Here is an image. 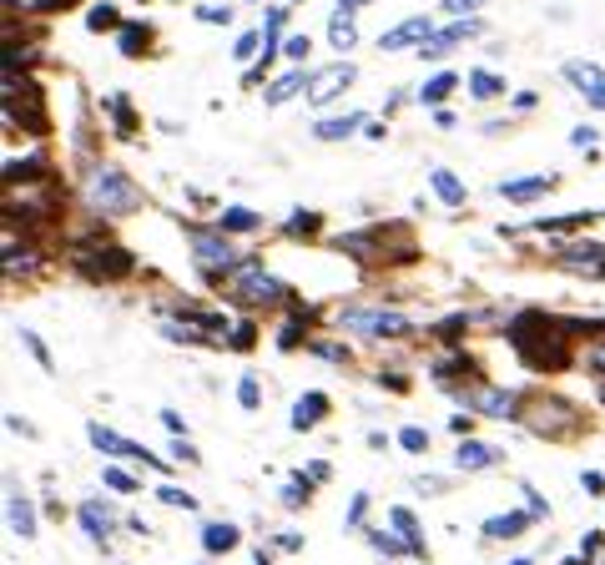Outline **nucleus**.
Returning <instances> with one entry per match:
<instances>
[{"label":"nucleus","mask_w":605,"mask_h":565,"mask_svg":"<svg viewBox=\"0 0 605 565\" xmlns=\"http://www.w3.org/2000/svg\"><path fill=\"white\" fill-rule=\"evenodd\" d=\"M580 323H566V318L545 314V308H520L510 318V349L520 354V364L535 368V374H560L570 364V333Z\"/></svg>","instance_id":"f257e3e1"},{"label":"nucleus","mask_w":605,"mask_h":565,"mask_svg":"<svg viewBox=\"0 0 605 565\" xmlns=\"http://www.w3.org/2000/svg\"><path fill=\"white\" fill-rule=\"evenodd\" d=\"M81 198H86V208H92L96 217H106V223H111V217H132V212H142V187H137L117 162H96V167L86 172Z\"/></svg>","instance_id":"f03ea898"},{"label":"nucleus","mask_w":605,"mask_h":565,"mask_svg":"<svg viewBox=\"0 0 605 565\" xmlns=\"http://www.w3.org/2000/svg\"><path fill=\"white\" fill-rule=\"evenodd\" d=\"M333 248L358 258L364 268H383V263H408L414 258V237H408L404 223H379V227H364V233L333 237Z\"/></svg>","instance_id":"7ed1b4c3"},{"label":"nucleus","mask_w":605,"mask_h":565,"mask_svg":"<svg viewBox=\"0 0 605 565\" xmlns=\"http://www.w3.org/2000/svg\"><path fill=\"white\" fill-rule=\"evenodd\" d=\"M217 289H223L227 303H237V308H252V314H268V308H277V303L293 298L288 283H283L277 273H268L263 263H252V258L237 268V273H227Z\"/></svg>","instance_id":"20e7f679"},{"label":"nucleus","mask_w":605,"mask_h":565,"mask_svg":"<svg viewBox=\"0 0 605 565\" xmlns=\"http://www.w3.org/2000/svg\"><path fill=\"white\" fill-rule=\"evenodd\" d=\"M520 424H525L530 434H539V439H576V434L585 429L580 409L560 395H530L525 409H520Z\"/></svg>","instance_id":"39448f33"},{"label":"nucleus","mask_w":605,"mask_h":565,"mask_svg":"<svg viewBox=\"0 0 605 565\" xmlns=\"http://www.w3.org/2000/svg\"><path fill=\"white\" fill-rule=\"evenodd\" d=\"M187 248H192V263H198V273L207 283H223L227 273H237V268L248 263L223 227H187Z\"/></svg>","instance_id":"423d86ee"},{"label":"nucleus","mask_w":605,"mask_h":565,"mask_svg":"<svg viewBox=\"0 0 605 565\" xmlns=\"http://www.w3.org/2000/svg\"><path fill=\"white\" fill-rule=\"evenodd\" d=\"M71 263H76V273L96 278V283H117V278H127L137 268L132 252H121L117 243H111V233H102V227H92V237L71 252Z\"/></svg>","instance_id":"0eeeda50"},{"label":"nucleus","mask_w":605,"mask_h":565,"mask_svg":"<svg viewBox=\"0 0 605 565\" xmlns=\"http://www.w3.org/2000/svg\"><path fill=\"white\" fill-rule=\"evenodd\" d=\"M339 329L343 333H358V339H408L414 333V323H408L399 308H379V303H354V308H343L339 314Z\"/></svg>","instance_id":"6e6552de"},{"label":"nucleus","mask_w":605,"mask_h":565,"mask_svg":"<svg viewBox=\"0 0 605 565\" xmlns=\"http://www.w3.org/2000/svg\"><path fill=\"white\" fill-rule=\"evenodd\" d=\"M5 117H11V127H26L31 137L51 132V117H46V106H40L36 81H21V76H11V71H5Z\"/></svg>","instance_id":"1a4fd4ad"},{"label":"nucleus","mask_w":605,"mask_h":565,"mask_svg":"<svg viewBox=\"0 0 605 565\" xmlns=\"http://www.w3.org/2000/svg\"><path fill=\"white\" fill-rule=\"evenodd\" d=\"M86 439H92V449H102L106 460H137V464H152L157 474H167L171 464L167 460H157L146 445H137V439H127V434H117V429H106V424H86Z\"/></svg>","instance_id":"9d476101"},{"label":"nucleus","mask_w":605,"mask_h":565,"mask_svg":"<svg viewBox=\"0 0 605 565\" xmlns=\"http://www.w3.org/2000/svg\"><path fill=\"white\" fill-rule=\"evenodd\" d=\"M358 81V67L354 61H333V67H323V71H313L308 76V92H302V102H308V111H323L329 102H339L348 86Z\"/></svg>","instance_id":"9b49d317"},{"label":"nucleus","mask_w":605,"mask_h":565,"mask_svg":"<svg viewBox=\"0 0 605 565\" xmlns=\"http://www.w3.org/2000/svg\"><path fill=\"white\" fill-rule=\"evenodd\" d=\"M454 399L460 404H470L474 414H489V420H520V409H525V399L514 395V389H454Z\"/></svg>","instance_id":"f8f14e48"},{"label":"nucleus","mask_w":605,"mask_h":565,"mask_svg":"<svg viewBox=\"0 0 605 565\" xmlns=\"http://www.w3.org/2000/svg\"><path fill=\"white\" fill-rule=\"evenodd\" d=\"M474 36H485V21L479 15H464V21H449L444 31H435V36L419 46V56L424 61H439V56H449L454 46H464V40H474Z\"/></svg>","instance_id":"ddd939ff"},{"label":"nucleus","mask_w":605,"mask_h":565,"mask_svg":"<svg viewBox=\"0 0 605 565\" xmlns=\"http://www.w3.org/2000/svg\"><path fill=\"white\" fill-rule=\"evenodd\" d=\"M560 76L570 81V86H576L580 96H585V106H591V111H605V67L601 61H566V71H560Z\"/></svg>","instance_id":"4468645a"},{"label":"nucleus","mask_w":605,"mask_h":565,"mask_svg":"<svg viewBox=\"0 0 605 565\" xmlns=\"http://www.w3.org/2000/svg\"><path fill=\"white\" fill-rule=\"evenodd\" d=\"M435 31H439V26L429 21V15H408V21H399L394 31H383V36H379V51H383V56H394V51H419V46L435 36Z\"/></svg>","instance_id":"2eb2a0df"},{"label":"nucleus","mask_w":605,"mask_h":565,"mask_svg":"<svg viewBox=\"0 0 605 565\" xmlns=\"http://www.w3.org/2000/svg\"><path fill=\"white\" fill-rule=\"evenodd\" d=\"M5 526L15 540H36V505H31V495H21L15 480H5Z\"/></svg>","instance_id":"dca6fc26"},{"label":"nucleus","mask_w":605,"mask_h":565,"mask_svg":"<svg viewBox=\"0 0 605 565\" xmlns=\"http://www.w3.org/2000/svg\"><path fill=\"white\" fill-rule=\"evenodd\" d=\"M81 530L96 540V545H106V540L117 535V510L106 505V499H81V510H76Z\"/></svg>","instance_id":"f3484780"},{"label":"nucleus","mask_w":605,"mask_h":565,"mask_svg":"<svg viewBox=\"0 0 605 565\" xmlns=\"http://www.w3.org/2000/svg\"><path fill=\"white\" fill-rule=\"evenodd\" d=\"M505 455L495 445H485V439H460V449H454V470L460 474H479V470H495V464H500Z\"/></svg>","instance_id":"a211bd4d"},{"label":"nucleus","mask_w":605,"mask_h":565,"mask_svg":"<svg viewBox=\"0 0 605 565\" xmlns=\"http://www.w3.org/2000/svg\"><path fill=\"white\" fill-rule=\"evenodd\" d=\"M550 187H555V177H505L495 192H500L505 202H514V208H530V202H539Z\"/></svg>","instance_id":"6ab92c4d"},{"label":"nucleus","mask_w":605,"mask_h":565,"mask_svg":"<svg viewBox=\"0 0 605 565\" xmlns=\"http://www.w3.org/2000/svg\"><path fill=\"white\" fill-rule=\"evenodd\" d=\"M389 530L404 540L414 561H424V555H429V545H424V530H419V515L408 510V505H394V510H389Z\"/></svg>","instance_id":"aec40b11"},{"label":"nucleus","mask_w":605,"mask_h":565,"mask_svg":"<svg viewBox=\"0 0 605 565\" xmlns=\"http://www.w3.org/2000/svg\"><path fill=\"white\" fill-rule=\"evenodd\" d=\"M323 414H329V395H323V389H308V395H298V404H293V414H288L293 434H308L313 424H323Z\"/></svg>","instance_id":"412c9836"},{"label":"nucleus","mask_w":605,"mask_h":565,"mask_svg":"<svg viewBox=\"0 0 605 565\" xmlns=\"http://www.w3.org/2000/svg\"><path fill=\"white\" fill-rule=\"evenodd\" d=\"M530 520L535 515L530 510H505V515H489L485 520V540H514V535H525Z\"/></svg>","instance_id":"4be33fe9"},{"label":"nucleus","mask_w":605,"mask_h":565,"mask_svg":"<svg viewBox=\"0 0 605 565\" xmlns=\"http://www.w3.org/2000/svg\"><path fill=\"white\" fill-rule=\"evenodd\" d=\"M308 76H313V71H283V76H277L273 86H268V92H263V106H268V111H273V106L293 102V96H298V92H308Z\"/></svg>","instance_id":"5701e85b"},{"label":"nucleus","mask_w":605,"mask_h":565,"mask_svg":"<svg viewBox=\"0 0 605 565\" xmlns=\"http://www.w3.org/2000/svg\"><path fill=\"white\" fill-rule=\"evenodd\" d=\"M429 192H435L444 208H464V198H470V192H464V183L449 167H429Z\"/></svg>","instance_id":"b1692460"},{"label":"nucleus","mask_w":605,"mask_h":565,"mask_svg":"<svg viewBox=\"0 0 605 565\" xmlns=\"http://www.w3.org/2000/svg\"><path fill=\"white\" fill-rule=\"evenodd\" d=\"M369 121H364V111H348V117H333V121H318L313 127V137L318 142H343V137H354V132H364Z\"/></svg>","instance_id":"393cba45"},{"label":"nucleus","mask_w":605,"mask_h":565,"mask_svg":"<svg viewBox=\"0 0 605 565\" xmlns=\"http://www.w3.org/2000/svg\"><path fill=\"white\" fill-rule=\"evenodd\" d=\"M237 526H227V520H212V526H202V551L207 555H227L237 545Z\"/></svg>","instance_id":"a878e982"},{"label":"nucleus","mask_w":605,"mask_h":565,"mask_svg":"<svg viewBox=\"0 0 605 565\" xmlns=\"http://www.w3.org/2000/svg\"><path fill=\"white\" fill-rule=\"evenodd\" d=\"M329 40H333V51H354V46H358V21H354V11H333Z\"/></svg>","instance_id":"bb28decb"},{"label":"nucleus","mask_w":605,"mask_h":565,"mask_svg":"<svg viewBox=\"0 0 605 565\" xmlns=\"http://www.w3.org/2000/svg\"><path fill=\"white\" fill-rule=\"evenodd\" d=\"M106 117H111L117 137H137V111H132V102H127L121 92H111V96H106Z\"/></svg>","instance_id":"cd10ccee"},{"label":"nucleus","mask_w":605,"mask_h":565,"mask_svg":"<svg viewBox=\"0 0 605 565\" xmlns=\"http://www.w3.org/2000/svg\"><path fill=\"white\" fill-rule=\"evenodd\" d=\"M217 227H223L227 237H233V233H258L263 217H258L252 208H223V212H217Z\"/></svg>","instance_id":"c85d7f7f"},{"label":"nucleus","mask_w":605,"mask_h":565,"mask_svg":"<svg viewBox=\"0 0 605 565\" xmlns=\"http://www.w3.org/2000/svg\"><path fill=\"white\" fill-rule=\"evenodd\" d=\"M454 86H460V71H435V76L419 86V102L424 106H439L449 92H454Z\"/></svg>","instance_id":"c756f323"},{"label":"nucleus","mask_w":605,"mask_h":565,"mask_svg":"<svg viewBox=\"0 0 605 565\" xmlns=\"http://www.w3.org/2000/svg\"><path fill=\"white\" fill-rule=\"evenodd\" d=\"M117 46H121V56H142L146 46H152V26H142V21L121 26V31H117Z\"/></svg>","instance_id":"7c9ffc66"},{"label":"nucleus","mask_w":605,"mask_h":565,"mask_svg":"<svg viewBox=\"0 0 605 565\" xmlns=\"http://www.w3.org/2000/svg\"><path fill=\"white\" fill-rule=\"evenodd\" d=\"M500 92H505V81L495 76V71H470V96L474 102H495Z\"/></svg>","instance_id":"2f4dec72"},{"label":"nucleus","mask_w":605,"mask_h":565,"mask_svg":"<svg viewBox=\"0 0 605 565\" xmlns=\"http://www.w3.org/2000/svg\"><path fill=\"white\" fill-rule=\"evenodd\" d=\"M31 268H36V252H21V243H15V237H5V273L26 278Z\"/></svg>","instance_id":"473e14b6"},{"label":"nucleus","mask_w":605,"mask_h":565,"mask_svg":"<svg viewBox=\"0 0 605 565\" xmlns=\"http://www.w3.org/2000/svg\"><path fill=\"white\" fill-rule=\"evenodd\" d=\"M308 354L323 358V364H354L348 343H329V339H308Z\"/></svg>","instance_id":"72a5a7b5"},{"label":"nucleus","mask_w":605,"mask_h":565,"mask_svg":"<svg viewBox=\"0 0 605 565\" xmlns=\"http://www.w3.org/2000/svg\"><path fill=\"white\" fill-rule=\"evenodd\" d=\"M102 480H106V490H117V495H137V490H142V480H137L132 470H121V464H106Z\"/></svg>","instance_id":"f704fd0d"},{"label":"nucleus","mask_w":605,"mask_h":565,"mask_svg":"<svg viewBox=\"0 0 605 565\" xmlns=\"http://www.w3.org/2000/svg\"><path fill=\"white\" fill-rule=\"evenodd\" d=\"M86 31H121V15L111 0H102V5H92L86 11Z\"/></svg>","instance_id":"c9c22d12"},{"label":"nucleus","mask_w":605,"mask_h":565,"mask_svg":"<svg viewBox=\"0 0 605 565\" xmlns=\"http://www.w3.org/2000/svg\"><path fill=\"white\" fill-rule=\"evenodd\" d=\"M369 545H373V551H379V555H389V561H399V555H408V545L394 535V530H369Z\"/></svg>","instance_id":"e433bc0d"},{"label":"nucleus","mask_w":605,"mask_h":565,"mask_svg":"<svg viewBox=\"0 0 605 565\" xmlns=\"http://www.w3.org/2000/svg\"><path fill=\"white\" fill-rule=\"evenodd\" d=\"M21 343H26V354L36 358V364L46 368V374H56V358H51V349L40 343V333H36V329H21Z\"/></svg>","instance_id":"4c0bfd02"},{"label":"nucleus","mask_w":605,"mask_h":565,"mask_svg":"<svg viewBox=\"0 0 605 565\" xmlns=\"http://www.w3.org/2000/svg\"><path fill=\"white\" fill-rule=\"evenodd\" d=\"M237 404L263 409V384H258V374H242V379H237Z\"/></svg>","instance_id":"58836bf2"},{"label":"nucleus","mask_w":605,"mask_h":565,"mask_svg":"<svg viewBox=\"0 0 605 565\" xmlns=\"http://www.w3.org/2000/svg\"><path fill=\"white\" fill-rule=\"evenodd\" d=\"M40 167H46V162H40V157H26V162H21V157H5V183H21V177H26V183H31V177H36V172Z\"/></svg>","instance_id":"ea45409f"},{"label":"nucleus","mask_w":605,"mask_h":565,"mask_svg":"<svg viewBox=\"0 0 605 565\" xmlns=\"http://www.w3.org/2000/svg\"><path fill=\"white\" fill-rule=\"evenodd\" d=\"M233 56H237V61H252V56H263V31H242V36L233 40Z\"/></svg>","instance_id":"a19ab883"},{"label":"nucleus","mask_w":605,"mask_h":565,"mask_svg":"<svg viewBox=\"0 0 605 565\" xmlns=\"http://www.w3.org/2000/svg\"><path fill=\"white\" fill-rule=\"evenodd\" d=\"M318 227H323L318 212H293V217H288V237H298V243H302V237H313Z\"/></svg>","instance_id":"79ce46f5"},{"label":"nucleus","mask_w":605,"mask_h":565,"mask_svg":"<svg viewBox=\"0 0 605 565\" xmlns=\"http://www.w3.org/2000/svg\"><path fill=\"white\" fill-rule=\"evenodd\" d=\"M399 445H404L408 455H429V429H419V424H404V429H399Z\"/></svg>","instance_id":"37998d69"},{"label":"nucleus","mask_w":605,"mask_h":565,"mask_svg":"<svg viewBox=\"0 0 605 565\" xmlns=\"http://www.w3.org/2000/svg\"><path fill=\"white\" fill-rule=\"evenodd\" d=\"M157 499H162V505H171V510H198V495H187V490H177V485H162Z\"/></svg>","instance_id":"c03bdc74"},{"label":"nucleus","mask_w":605,"mask_h":565,"mask_svg":"<svg viewBox=\"0 0 605 565\" xmlns=\"http://www.w3.org/2000/svg\"><path fill=\"white\" fill-rule=\"evenodd\" d=\"M308 485H313V480H308V474H298V480L283 490V505H288V510H302V505H308Z\"/></svg>","instance_id":"a18cd8bd"},{"label":"nucleus","mask_w":605,"mask_h":565,"mask_svg":"<svg viewBox=\"0 0 605 565\" xmlns=\"http://www.w3.org/2000/svg\"><path fill=\"white\" fill-rule=\"evenodd\" d=\"M580 364H585V374H591V379H601V384H605V343H591Z\"/></svg>","instance_id":"49530a36"},{"label":"nucleus","mask_w":605,"mask_h":565,"mask_svg":"<svg viewBox=\"0 0 605 565\" xmlns=\"http://www.w3.org/2000/svg\"><path fill=\"white\" fill-rule=\"evenodd\" d=\"M570 146H576V152H585V157H591L595 146H601V132H595V127H576V132H570Z\"/></svg>","instance_id":"de8ad7c7"},{"label":"nucleus","mask_w":605,"mask_h":565,"mask_svg":"<svg viewBox=\"0 0 605 565\" xmlns=\"http://www.w3.org/2000/svg\"><path fill=\"white\" fill-rule=\"evenodd\" d=\"M364 515H369V495L358 490L354 505H348V515H343V526H348V530H364Z\"/></svg>","instance_id":"09e8293b"},{"label":"nucleus","mask_w":605,"mask_h":565,"mask_svg":"<svg viewBox=\"0 0 605 565\" xmlns=\"http://www.w3.org/2000/svg\"><path fill=\"white\" fill-rule=\"evenodd\" d=\"M233 5H202L198 11V21H207V26H233Z\"/></svg>","instance_id":"8fccbe9b"},{"label":"nucleus","mask_w":605,"mask_h":565,"mask_svg":"<svg viewBox=\"0 0 605 565\" xmlns=\"http://www.w3.org/2000/svg\"><path fill=\"white\" fill-rule=\"evenodd\" d=\"M479 5H485V0H444V15L464 21V15H479Z\"/></svg>","instance_id":"3c124183"},{"label":"nucleus","mask_w":605,"mask_h":565,"mask_svg":"<svg viewBox=\"0 0 605 565\" xmlns=\"http://www.w3.org/2000/svg\"><path fill=\"white\" fill-rule=\"evenodd\" d=\"M308 51H313V46H308V36H288V40H283V56H288V61H308Z\"/></svg>","instance_id":"603ef678"},{"label":"nucleus","mask_w":605,"mask_h":565,"mask_svg":"<svg viewBox=\"0 0 605 565\" xmlns=\"http://www.w3.org/2000/svg\"><path fill=\"white\" fill-rule=\"evenodd\" d=\"M227 343H233V349H252V343H258V329H252V323H237V329L227 333Z\"/></svg>","instance_id":"864d4df0"},{"label":"nucleus","mask_w":605,"mask_h":565,"mask_svg":"<svg viewBox=\"0 0 605 565\" xmlns=\"http://www.w3.org/2000/svg\"><path fill=\"white\" fill-rule=\"evenodd\" d=\"M520 490H525V505H530V515H535V520H545V515H550V505L539 499V490H535V485H520Z\"/></svg>","instance_id":"5fc2aeb1"},{"label":"nucleus","mask_w":605,"mask_h":565,"mask_svg":"<svg viewBox=\"0 0 605 565\" xmlns=\"http://www.w3.org/2000/svg\"><path fill=\"white\" fill-rule=\"evenodd\" d=\"M580 490H585V495H605V474L601 470H585V474H580Z\"/></svg>","instance_id":"6e6d98bb"},{"label":"nucleus","mask_w":605,"mask_h":565,"mask_svg":"<svg viewBox=\"0 0 605 565\" xmlns=\"http://www.w3.org/2000/svg\"><path fill=\"white\" fill-rule=\"evenodd\" d=\"M162 424L171 429V439H187V424H182V414H177V409H162Z\"/></svg>","instance_id":"4d7b16f0"},{"label":"nucleus","mask_w":605,"mask_h":565,"mask_svg":"<svg viewBox=\"0 0 605 565\" xmlns=\"http://www.w3.org/2000/svg\"><path fill=\"white\" fill-rule=\"evenodd\" d=\"M171 460H182V464H198V449L187 445V439H171Z\"/></svg>","instance_id":"13d9d810"},{"label":"nucleus","mask_w":605,"mask_h":565,"mask_svg":"<svg viewBox=\"0 0 605 565\" xmlns=\"http://www.w3.org/2000/svg\"><path fill=\"white\" fill-rule=\"evenodd\" d=\"M5 429H11V434H26V439H31V434H36L26 420H21V414H5Z\"/></svg>","instance_id":"bf43d9fd"},{"label":"nucleus","mask_w":605,"mask_h":565,"mask_svg":"<svg viewBox=\"0 0 605 565\" xmlns=\"http://www.w3.org/2000/svg\"><path fill=\"white\" fill-rule=\"evenodd\" d=\"M302 474H308L313 485H323V480H329V464H323V460H313V464H308V470H302Z\"/></svg>","instance_id":"052dcab7"},{"label":"nucleus","mask_w":605,"mask_h":565,"mask_svg":"<svg viewBox=\"0 0 605 565\" xmlns=\"http://www.w3.org/2000/svg\"><path fill=\"white\" fill-rule=\"evenodd\" d=\"M435 127H444V132H449V127H454V111H444V106H435Z\"/></svg>","instance_id":"680f3d73"},{"label":"nucleus","mask_w":605,"mask_h":565,"mask_svg":"<svg viewBox=\"0 0 605 565\" xmlns=\"http://www.w3.org/2000/svg\"><path fill=\"white\" fill-rule=\"evenodd\" d=\"M470 429H474L470 414H454V434H464V439H470Z\"/></svg>","instance_id":"e2e57ef3"},{"label":"nucleus","mask_w":605,"mask_h":565,"mask_svg":"<svg viewBox=\"0 0 605 565\" xmlns=\"http://www.w3.org/2000/svg\"><path fill=\"white\" fill-rule=\"evenodd\" d=\"M364 5H373V0H339V11H354V15L364 11Z\"/></svg>","instance_id":"0e129e2a"},{"label":"nucleus","mask_w":605,"mask_h":565,"mask_svg":"<svg viewBox=\"0 0 605 565\" xmlns=\"http://www.w3.org/2000/svg\"><path fill=\"white\" fill-rule=\"evenodd\" d=\"M601 404H605V384H601Z\"/></svg>","instance_id":"69168bd1"},{"label":"nucleus","mask_w":605,"mask_h":565,"mask_svg":"<svg viewBox=\"0 0 605 565\" xmlns=\"http://www.w3.org/2000/svg\"><path fill=\"white\" fill-rule=\"evenodd\" d=\"M510 565H530V561H510Z\"/></svg>","instance_id":"338daca9"},{"label":"nucleus","mask_w":605,"mask_h":565,"mask_svg":"<svg viewBox=\"0 0 605 565\" xmlns=\"http://www.w3.org/2000/svg\"><path fill=\"white\" fill-rule=\"evenodd\" d=\"M293 5H298V0H293Z\"/></svg>","instance_id":"774afa93"}]
</instances>
